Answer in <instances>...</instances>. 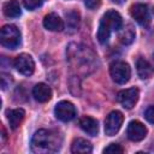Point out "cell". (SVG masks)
I'll use <instances>...</instances> for the list:
<instances>
[{
	"label": "cell",
	"mask_w": 154,
	"mask_h": 154,
	"mask_svg": "<svg viewBox=\"0 0 154 154\" xmlns=\"http://www.w3.org/2000/svg\"><path fill=\"white\" fill-rule=\"evenodd\" d=\"M66 57H67V63L71 67V70L76 75H88L93 72L96 67V55L95 53L78 43H71L69 45L66 49Z\"/></svg>",
	"instance_id": "1"
},
{
	"label": "cell",
	"mask_w": 154,
	"mask_h": 154,
	"mask_svg": "<svg viewBox=\"0 0 154 154\" xmlns=\"http://www.w3.org/2000/svg\"><path fill=\"white\" fill-rule=\"evenodd\" d=\"M61 136L53 130H37L31 138V152L36 154L57 153L61 147Z\"/></svg>",
	"instance_id": "2"
},
{
	"label": "cell",
	"mask_w": 154,
	"mask_h": 154,
	"mask_svg": "<svg viewBox=\"0 0 154 154\" xmlns=\"http://www.w3.org/2000/svg\"><path fill=\"white\" fill-rule=\"evenodd\" d=\"M122 26H123L122 16L114 10L107 11L100 20V25H99V30H97V35H96L99 42L102 45L106 43L111 36V32L119 31Z\"/></svg>",
	"instance_id": "3"
},
{
	"label": "cell",
	"mask_w": 154,
	"mask_h": 154,
	"mask_svg": "<svg viewBox=\"0 0 154 154\" xmlns=\"http://www.w3.org/2000/svg\"><path fill=\"white\" fill-rule=\"evenodd\" d=\"M0 42L4 47L14 49L20 45V31L16 25H4L0 31Z\"/></svg>",
	"instance_id": "4"
},
{
	"label": "cell",
	"mask_w": 154,
	"mask_h": 154,
	"mask_svg": "<svg viewBox=\"0 0 154 154\" xmlns=\"http://www.w3.org/2000/svg\"><path fill=\"white\" fill-rule=\"evenodd\" d=\"M109 75L116 83L124 84L130 79L131 70H130V66L125 61L117 60L109 65Z\"/></svg>",
	"instance_id": "5"
},
{
	"label": "cell",
	"mask_w": 154,
	"mask_h": 154,
	"mask_svg": "<svg viewBox=\"0 0 154 154\" xmlns=\"http://www.w3.org/2000/svg\"><path fill=\"white\" fill-rule=\"evenodd\" d=\"M13 66L16 67V70L24 75V76H30L32 75L34 70H35V63L31 55L26 54V53H22L18 57H16V59L13 60Z\"/></svg>",
	"instance_id": "6"
},
{
	"label": "cell",
	"mask_w": 154,
	"mask_h": 154,
	"mask_svg": "<svg viewBox=\"0 0 154 154\" xmlns=\"http://www.w3.org/2000/svg\"><path fill=\"white\" fill-rule=\"evenodd\" d=\"M55 117L61 122H70L76 116V108L72 102L70 101H60L54 107Z\"/></svg>",
	"instance_id": "7"
},
{
	"label": "cell",
	"mask_w": 154,
	"mask_h": 154,
	"mask_svg": "<svg viewBox=\"0 0 154 154\" xmlns=\"http://www.w3.org/2000/svg\"><path fill=\"white\" fill-rule=\"evenodd\" d=\"M123 120H124V117H123L122 112L112 111L105 120V132H106V135L107 136H114L119 131V129L123 124Z\"/></svg>",
	"instance_id": "8"
},
{
	"label": "cell",
	"mask_w": 154,
	"mask_h": 154,
	"mask_svg": "<svg viewBox=\"0 0 154 154\" xmlns=\"http://www.w3.org/2000/svg\"><path fill=\"white\" fill-rule=\"evenodd\" d=\"M138 96H140L138 89L136 87H132V88H129V89L120 90L117 95V99L124 108L130 109L136 105V102L138 100Z\"/></svg>",
	"instance_id": "9"
},
{
	"label": "cell",
	"mask_w": 154,
	"mask_h": 154,
	"mask_svg": "<svg viewBox=\"0 0 154 154\" xmlns=\"http://www.w3.org/2000/svg\"><path fill=\"white\" fill-rule=\"evenodd\" d=\"M126 135L129 140L134 142L142 141L147 135V128L138 120H131L126 129Z\"/></svg>",
	"instance_id": "10"
},
{
	"label": "cell",
	"mask_w": 154,
	"mask_h": 154,
	"mask_svg": "<svg viewBox=\"0 0 154 154\" xmlns=\"http://www.w3.org/2000/svg\"><path fill=\"white\" fill-rule=\"evenodd\" d=\"M131 17L141 25H148L149 23V12L148 7L144 4H135L130 8Z\"/></svg>",
	"instance_id": "11"
},
{
	"label": "cell",
	"mask_w": 154,
	"mask_h": 154,
	"mask_svg": "<svg viewBox=\"0 0 154 154\" xmlns=\"http://www.w3.org/2000/svg\"><path fill=\"white\" fill-rule=\"evenodd\" d=\"M43 26L49 31H63L64 22L58 14L49 13L43 18Z\"/></svg>",
	"instance_id": "12"
},
{
	"label": "cell",
	"mask_w": 154,
	"mask_h": 154,
	"mask_svg": "<svg viewBox=\"0 0 154 154\" xmlns=\"http://www.w3.org/2000/svg\"><path fill=\"white\" fill-rule=\"evenodd\" d=\"M32 96L38 102H47L52 97V89L45 83H38L32 89Z\"/></svg>",
	"instance_id": "13"
},
{
	"label": "cell",
	"mask_w": 154,
	"mask_h": 154,
	"mask_svg": "<svg viewBox=\"0 0 154 154\" xmlns=\"http://www.w3.org/2000/svg\"><path fill=\"white\" fill-rule=\"evenodd\" d=\"M79 126L84 132H87L90 136H96L99 132V124L96 119L89 116H84L79 119Z\"/></svg>",
	"instance_id": "14"
},
{
	"label": "cell",
	"mask_w": 154,
	"mask_h": 154,
	"mask_svg": "<svg viewBox=\"0 0 154 154\" xmlns=\"http://www.w3.org/2000/svg\"><path fill=\"white\" fill-rule=\"evenodd\" d=\"M24 116H25V112L22 108H14V109L7 111V120H8L11 129H13V130L17 129L22 124Z\"/></svg>",
	"instance_id": "15"
},
{
	"label": "cell",
	"mask_w": 154,
	"mask_h": 154,
	"mask_svg": "<svg viewBox=\"0 0 154 154\" xmlns=\"http://www.w3.org/2000/svg\"><path fill=\"white\" fill-rule=\"evenodd\" d=\"M2 11L4 14L8 18H17L20 16L22 11H20V5L18 2V0H8L2 6Z\"/></svg>",
	"instance_id": "16"
},
{
	"label": "cell",
	"mask_w": 154,
	"mask_h": 154,
	"mask_svg": "<svg viewBox=\"0 0 154 154\" xmlns=\"http://www.w3.org/2000/svg\"><path fill=\"white\" fill-rule=\"evenodd\" d=\"M136 70H137L140 78H142V79L149 78L153 73V66L144 58H138L136 60Z\"/></svg>",
	"instance_id": "17"
},
{
	"label": "cell",
	"mask_w": 154,
	"mask_h": 154,
	"mask_svg": "<svg viewBox=\"0 0 154 154\" xmlns=\"http://www.w3.org/2000/svg\"><path fill=\"white\" fill-rule=\"evenodd\" d=\"M91 149H93V147H91L90 142L84 140V138H75L72 144H71V152L76 153V154L90 153Z\"/></svg>",
	"instance_id": "18"
},
{
	"label": "cell",
	"mask_w": 154,
	"mask_h": 154,
	"mask_svg": "<svg viewBox=\"0 0 154 154\" xmlns=\"http://www.w3.org/2000/svg\"><path fill=\"white\" fill-rule=\"evenodd\" d=\"M118 38L123 45H130L132 43V41L135 40V29L132 28V25H125L122 26L118 34Z\"/></svg>",
	"instance_id": "19"
},
{
	"label": "cell",
	"mask_w": 154,
	"mask_h": 154,
	"mask_svg": "<svg viewBox=\"0 0 154 154\" xmlns=\"http://www.w3.org/2000/svg\"><path fill=\"white\" fill-rule=\"evenodd\" d=\"M66 25L71 31H76L79 26V13L77 11H70L65 13Z\"/></svg>",
	"instance_id": "20"
},
{
	"label": "cell",
	"mask_w": 154,
	"mask_h": 154,
	"mask_svg": "<svg viewBox=\"0 0 154 154\" xmlns=\"http://www.w3.org/2000/svg\"><path fill=\"white\" fill-rule=\"evenodd\" d=\"M123 152L124 149L118 143H111L103 149V153H107V154H122Z\"/></svg>",
	"instance_id": "21"
},
{
	"label": "cell",
	"mask_w": 154,
	"mask_h": 154,
	"mask_svg": "<svg viewBox=\"0 0 154 154\" xmlns=\"http://www.w3.org/2000/svg\"><path fill=\"white\" fill-rule=\"evenodd\" d=\"M42 2H43V0H23V4L25 6V8L30 10V11L40 7L42 5Z\"/></svg>",
	"instance_id": "22"
},
{
	"label": "cell",
	"mask_w": 154,
	"mask_h": 154,
	"mask_svg": "<svg viewBox=\"0 0 154 154\" xmlns=\"http://www.w3.org/2000/svg\"><path fill=\"white\" fill-rule=\"evenodd\" d=\"M144 117H146V119H147L149 123L154 124V106H149V107L146 109Z\"/></svg>",
	"instance_id": "23"
},
{
	"label": "cell",
	"mask_w": 154,
	"mask_h": 154,
	"mask_svg": "<svg viewBox=\"0 0 154 154\" xmlns=\"http://www.w3.org/2000/svg\"><path fill=\"white\" fill-rule=\"evenodd\" d=\"M84 4L89 10H95L101 5V0H84Z\"/></svg>",
	"instance_id": "24"
},
{
	"label": "cell",
	"mask_w": 154,
	"mask_h": 154,
	"mask_svg": "<svg viewBox=\"0 0 154 154\" xmlns=\"http://www.w3.org/2000/svg\"><path fill=\"white\" fill-rule=\"evenodd\" d=\"M10 77L11 76H8L6 73H1V87H2V89H6L10 85V83H11V78Z\"/></svg>",
	"instance_id": "25"
},
{
	"label": "cell",
	"mask_w": 154,
	"mask_h": 154,
	"mask_svg": "<svg viewBox=\"0 0 154 154\" xmlns=\"http://www.w3.org/2000/svg\"><path fill=\"white\" fill-rule=\"evenodd\" d=\"M112 2H114V4H123L124 0H112Z\"/></svg>",
	"instance_id": "26"
}]
</instances>
